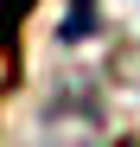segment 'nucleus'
I'll return each mask as SVG.
<instances>
[{
	"label": "nucleus",
	"mask_w": 140,
	"mask_h": 147,
	"mask_svg": "<svg viewBox=\"0 0 140 147\" xmlns=\"http://www.w3.org/2000/svg\"><path fill=\"white\" fill-rule=\"evenodd\" d=\"M32 0H0V90L19 77V32H26Z\"/></svg>",
	"instance_id": "nucleus-1"
},
{
	"label": "nucleus",
	"mask_w": 140,
	"mask_h": 147,
	"mask_svg": "<svg viewBox=\"0 0 140 147\" xmlns=\"http://www.w3.org/2000/svg\"><path fill=\"white\" fill-rule=\"evenodd\" d=\"M89 32H96V0H70V13H64V45H83Z\"/></svg>",
	"instance_id": "nucleus-2"
}]
</instances>
